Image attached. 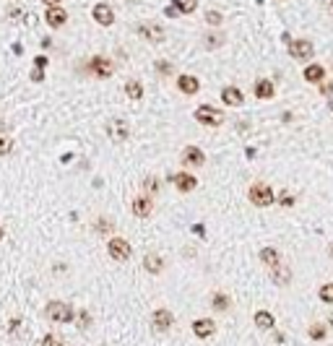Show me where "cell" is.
I'll use <instances>...</instances> for the list:
<instances>
[{"mask_svg":"<svg viewBox=\"0 0 333 346\" xmlns=\"http://www.w3.org/2000/svg\"><path fill=\"white\" fill-rule=\"evenodd\" d=\"M143 268H146V273H151V276H159V273H162V268H164V260H162V255H156V253H148L146 258H143Z\"/></svg>","mask_w":333,"mask_h":346,"instance_id":"obj_17","label":"cell"},{"mask_svg":"<svg viewBox=\"0 0 333 346\" xmlns=\"http://www.w3.org/2000/svg\"><path fill=\"white\" fill-rule=\"evenodd\" d=\"M138 34L143 36V39L154 42V44H159V42H164V39H166V29H164L162 24H156V21L141 24V26H138Z\"/></svg>","mask_w":333,"mask_h":346,"instance_id":"obj_7","label":"cell"},{"mask_svg":"<svg viewBox=\"0 0 333 346\" xmlns=\"http://www.w3.org/2000/svg\"><path fill=\"white\" fill-rule=\"evenodd\" d=\"M96 232H112V221L99 219V221H96Z\"/></svg>","mask_w":333,"mask_h":346,"instance_id":"obj_36","label":"cell"},{"mask_svg":"<svg viewBox=\"0 0 333 346\" xmlns=\"http://www.w3.org/2000/svg\"><path fill=\"white\" fill-rule=\"evenodd\" d=\"M169 182H175V187L183 195L193 193L195 187H198V180H195V175H187V172H177V175H169Z\"/></svg>","mask_w":333,"mask_h":346,"instance_id":"obj_8","label":"cell"},{"mask_svg":"<svg viewBox=\"0 0 333 346\" xmlns=\"http://www.w3.org/2000/svg\"><path fill=\"white\" fill-rule=\"evenodd\" d=\"M107 135L115 144H123V141H128V135H130V125H128L123 117H110L107 120Z\"/></svg>","mask_w":333,"mask_h":346,"instance_id":"obj_6","label":"cell"},{"mask_svg":"<svg viewBox=\"0 0 333 346\" xmlns=\"http://www.w3.org/2000/svg\"><path fill=\"white\" fill-rule=\"evenodd\" d=\"M281 203H284V206H292V203H294V198H292V195H289V193H284V198H281Z\"/></svg>","mask_w":333,"mask_h":346,"instance_id":"obj_41","label":"cell"},{"mask_svg":"<svg viewBox=\"0 0 333 346\" xmlns=\"http://www.w3.org/2000/svg\"><path fill=\"white\" fill-rule=\"evenodd\" d=\"M5 127H8V125H5L3 120H0V133H5Z\"/></svg>","mask_w":333,"mask_h":346,"instance_id":"obj_42","label":"cell"},{"mask_svg":"<svg viewBox=\"0 0 333 346\" xmlns=\"http://www.w3.org/2000/svg\"><path fill=\"white\" fill-rule=\"evenodd\" d=\"M44 318L52 323H71L73 320V307L68 302H60V299H52V302L44 307Z\"/></svg>","mask_w":333,"mask_h":346,"instance_id":"obj_2","label":"cell"},{"mask_svg":"<svg viewBox=\"0 0 333 346\" xmlns=\"http://www.w3.org/2000/svg\"><path fill=\"white\" fill-rule=\"evenodd\" d=\"M177 89H180L183 94L193 96V94H198L201 84H198V78H195V76H187V73H183V76L177 78Z\"/></svg>","mask_w":333,"mask_h":346,"instance_id":"obj_16","label":"cell"},{"mask_svg":"<svg viewBox=\"0 0 333 346\" xmlns=\"http://www.w3.org/2000/svg\"><path fill=\"white\" fill-rule=\"evenodd\" d=\"M320 94H325V96L333 94V84H320Z\"/></svg>","mask_w":333,"mask_h":346,"instance_id":"obj_38","label":"cell"},{"mask_svg":"<svg viewBox=\"0 0 333 346\" xmlns=\"http://www.w3.org/2000/svg\"><path fill=\"white\" fill-rule=\"evenodd\" d=\"M276 91H274V81H268V78H258L255 81V96L258 99H271Z\"/></svg>","mask_w":333,"mask_h":346,"instance_id":"obj_20","label":"cell"},{"mask_svg":"<svg viewBox=\"0 0 333 346\" xmlns=\"http://www.w3.org/2000/svg\"><path fill=\"white\" fill-rule=\"evenodd\" d=\"M193 333L198 336V338H208V336H214L216 333V323L214 320H208V318H198L193 323Z\"/></svg>","mask_w":333,"mask_h":346,"instance_id":"obj_14","label":"cell"},{"mask_svg":"<svg viewBox=\"0 0 333 346\" xmlns=\"http://www.w3.org/2000/svg\"><path fill=\"white\" fill-rule=\"evenodd\" d=\"M154 68H156L159 76H172V63H166V60H156Z\"/></svg>","mask_w":333,"mask_h":346,"instance_id":"obj_32","label":"cell"},{"mask_svg":"<svg viewBox=\"0 0 333 346\" xmlns=\"http://www.w3.org/2000/svg\"><path fill=\"white\" fill-rule=\"evenodd\" d=\"M180 162H183L185 167H203V164H206V154H203L198 146H185L183 154H180Z\"/></svg>","mask_w":333,"mask_h":346,"instance_id":"obj_9","label":"cell"},{"mask_svg":"<svg viewBox=\"0 0 333 346\" xmlns=\"http://www.w3.org/2000/svg\"><path fill=\"white\" fill-rule=\"evenodd\" d=\"M94 21L99 26H112V24H115V11H112L107 3L94 5Z\"/></svg>","mask_w":333,"mask_h":346,"instance_id":"obj_13","label":"cell"},{"mask_svg":"<svg viewBox=\"0 0 333 346\" xmlns=\"http://www.w3.org/2000/svg\"><path fill=\"white\" fill-rule=\"evenodd\" d=\"M42 346H63V338H60L57 333H47L42 338Z\"/></svg>","mask_w":333,"mask_h":346,"instance_id":"obj_33","label":"cell"},{"mask_svg":"<svg viewBox=\"0 0 333 346\" xmlns=\"http://www.w3.org/2000/svg\"><path fill=\"white\" fill-rule=\"evenodd\" d=\"M44 78V73H42V68H37V71L32 73V81H42Z\"/></svg>","mask_w":333,"mask_h":346,"instance_id":"obj_40","label":"cell"},{"mask_svg":"<svg viewBox=\"0 0 333 346\" xmlns=\"http://www.w3.org/2000/svg\"><path fill=\"white\" fill-rule=\"evenodd\" d=\"M42 3H44V5H47V8H57V5H60V3H63V0H42Z\"/></svg>","mask_w":333,"mask_h":346,"instance_id":"obj_39","label":"cell"},{"mask_svg":"<svg viewBox=\"0 0 333 346\" xmlns=\"http://www.w3.org/2000/svg\"><path fill=\"white\" fill-rule=\"evenodd\" d=\"M151 326H154V330H159V333H166V330L175 326V315L162 307V310H156L151 315Z\"/></svg>","mask_w":333,"mask_h":346,"instance_id":"obj_11","label":"cell"},{"mask_svg":"<svg viewBox=\"0 0 333 346\" xmlns=\"http://www.w3.org/2000/svg\"><path fill=\"white\" fill-rule=\"evenodd\" d=\"M211 307H214L216 312H226L232 307V299L226 297V294H222V291H216V294L211 297Z\"/></svg>","mask_w":333,"mask_h":346,"instance_id":"obj_25","label":"cell"},{"mask_svg":"<svg viewBox=\"0 0 333 346\" xmlns=\"http://www.w3.org/2000/svg\"><path fill=\"white\" fill-rule=\"evenodd\" d=\"M222 21H224V16H222L219 11H208V13H206V24H208V26L219 29V26H222Z\"/></svg>","mask_w":333,"mask_h":346,"instance_id":"obj_30","label":"cell"},{"mask_svg":"<svg viewBox=\"0 0 333 346\" xmlns=\"http://www.w3.org/2000/svg\"><path fill=\"white\" fill-rule=\"evenodd\" d=\"M86 71L92 73V76H96V78H110L112 73H115V65H112V60H110V57H104V55H94V57L86 63Z\"/></svg>","mask_w":333,"mask_h":346,"instance_id":"obj_3","label":"cell"},{"mask_svg":"<svg viewBox=\"0 0 333 346\" xmlns=\"http://www.w3.org/2000/svg\"><path fill=\"white\" fill-rule=\"evenodd\" d=\"M222 102L229 104V107H240V104L245 102V96H242V91H240L237 86H226L224 91H222Z\"/></svg>","mask_w":333,"mask_h":346,"instance_id":"obj_18","label":"cell"},{"mask_svg":"<svg viewBox=\"0 0 333 346\" xmlns=\"http://www.w3.org/2000/svg\"><path fill=\"white\" fill-rule=\"evenodd\" d=\"M44 18H47V24L52 29H60V26H65V21H68V11L65 8H47V13H44Z\"/></svg>","mask_w":333,"mask_h":346,"instance_id":"obj_15","label":"cell"},{"mask_svg":"<svg viewBox=\"0 0 333 346\" xmlns=\"http://www.w3.org/2000/svg\"><path fill=\"white\" fill-rule=\"evenodd\" d=\"M247 198H250V203H253V206L268 208L271 203L276 200V195H274V190H271V185H266V182H255V185H250Z\"/></svg>","mask_w":333,"mask_h":346,"instance_id":"obj_1","label":"cell"},{"mask_svg":"<svg viewBox=\"0 0 333 346\" xmlns=\"http://www.w3.org/2000/svg\"><path fill=\"white\" fill-rule=\"evenodd\" d=\"M3 237H5V229H3V227H0V239H3Z\"/></svg>","mask_w":333,"mask_h":346,"instance_id":"obj_43","label":"cell"},{"mask_svg":"<svg viewBox=\"0 0 333 346\" xmlns=\"http://www.w3.org/2000/svg\"><path fill=\"white\" fill-rule=\"evenodd\" d=\"M325 5H328V8H333V0H325Z\"/></svg>","mask_w":333,"mask_h":346,"instance_id":"obj_44","label":"cell"},{"mask_svg":"<svg viewBox=\"0 0 333 346\" xmlns=\"http://www.w3.org/2000/svg\"><path fill=\"white\" fill-rule=\"evenodd\" d=\"M107 253H110V258H112V260L123 263V260L130 258L133 247H130V242H128V239H123V237H112L110 242H107Z\"/></svg>","mask_w":333,"mask_h":346,"instance_id":"obj_5","label":"cell"},{"mask_svg":"<svg viewBox=\"0 0 333 346\" xmlns=\"http://www.w3.org/2000/svg\"><path fill=\"white\" fill-rule=\"evenodd\" d=\"M317 294H320V299H323L325 305H333V284H323Z\"/></svg>","mask_w":333,"mask_h":346,"instance_id":"obj_31","label":"cell"},{"mask_svg":"<svg viewBox=\"0 0 333 346\" xmlns=\"http://www.w3.org/2000/svg\"><path fill=\"white\" fill-rule=\"evenodd\" d=\"M307 333H310V338H313V341H323V338L328 336V328H325L323 323H313V326L307 328Z\"/></svg>","mask_w":333,"mask_h":346,"instance_id":"obj_28","label":"cell"},{"mask_svg":"<svg viewBox=\"0 0 333 346\" xmlns=\"http://www.w3.org/2000/svg\"><path fill=\"white\" fill-rule=\"evenodd\" d=\"M271 279H274V284H278V287H286V284L292 281V271L286 266H276V268H271Z\"/></svg>","mask_w":333,"mask_h":346,"instance_id":"obj_21","label":"cell"},{"mask_svg":"<svg viewBox=\"0 0 333 346\" xmlns=\"http://www.w3.org/2000/svg\"><path fill=\"white\" fill-rule=\"evenodd\" d=\"M255 326H258L260 330H271L276 326V320H274V315H271L268 310H258V312H255Z\"/></svg>","mask_w":333,"mask_h":346,"instance_id":"obj_24","label":"cell"},{"mask_svg":"<svg viewBox=\"0 0 333 346\" xmlns=\"http://www.w3.org/2000/svg\"><path fill=\"white\" fill-rule=\"evenodd\" d=\"M331 258H333V245H331Z\"/></svg>","mask_w":333,"mask_h":346,"instance_id":"obj_45","label":"cell"},{"mask_svg":"<svg viewBox=\"0 0 333 346\" xmlns=\"http://www.w3.org/2000/svg\"><path fill=\"white\" fill-rule=\"evenodd\" d=\"M151 211H154V200H151V195H135L133 198V216H138V219H148Z\"/></svg>","mask_w":333,"mask_h":346,"instance_id":"obj_12","label":"cell"},{"mask_svg":"<svg viewBox=\"0 0 333 346\" xmlns=\"http://www.w3.org/2000/svg\"><path fill=\"white\" fill-rule=\"evenodd\" d=\"M78 328L83 330V328H92V315H89L86 310H81V315H78Z\"/></svg>","mask_w":333,"mask_h":346,"instance_id":"obj_35","label":"cell"},{"mask_svg":"<svg viewBox=\"0 0 333 346\" xmlns=\"http://www.w3.org/2000/svg\"><path fill=\"white\" fill-rule=\"evenodd\" d=\"M323 78H325V68L323 65H307V71H305V81H310V84H323Z\"/></svg>","mask_w":333,"mask_h":346,"instance_id":"obj_22","label":"cell"},{"mask_svg":"<svg viewBox=\"0 0 333 346\" xmlns=\"http://www.w3.org/2000/svg\"><path fill=\"white\" fill-rule=\"evenodd\" d=\"M260 263H263V266H268V268L281 266V253H278L276 247H263V250H260Z\"/></svg>","mask_w":333,"mask_h":346,"instance_id":"obj_19","label":"cell"},{"mask_svg":"<svg viewBox=\"0 0 333 346\" xmlns=\"http://www.w3.org/2000/svg\"><path fill=\"white\" fill-rule=\"evenodd\" d=\"M34 65H37V68H47V57H44V55H37V57H34Z\"/></svg>","mask_w":333,"mask_h":346,"instance_id":"obj_37","label":"cell"},{"mask_svg":"<svg viewBox=\"0 0 333 346\" xmlns=\"http://www.w3.org/2000/svg\"><path fill=\"white\" fill-rule=\"evenodd\" d=\"M195 5H198V0H172V8L177 13H193Z\"/></svg>","mask_w":333,"mask_h":346,"instance_id":"obj_27","label":"cell"},{"mask_svg":"<svg viewBox=\"0 0 333 346\" xmlns=\"http://www.w3.org/2000/svg\"><path fill=\"white\" fill-rule=\"evenodd\" d=\"M289 55L294 60H310V57L315 55L313 42H310V39H294V42H289Z\"/></svg>","mask_w":333,"mask_h":346,"instance_id":"obj_10","label":"cell"},{"mask_svg":"<svg viewBox=\"0 0 333 346\" xmlns=\"http://www.w3.org/2000/svg\"><path fill=\"white\" fill-rule=\"evenodd\" d=\"M143 193L151 195V198L159 193V180H156L154 175H146V180H143Z\"/></svg>","mask_w":333,"mask_h":346,"instance_id":"obj_29","label":"cell"},{"mask_svg":"<svg viewBox=\"0 0 333 346\" xmlns=\"http://www.w3.org/2000/svg\"><path fill=\"white\" fill-rule=\"evenodd\" d=\"M125 94H128V99H141L143 96V86H141V81H128L125 84Z\"/></svg>","mask_w":333,"mask_h":346,"instance_id":"obj_26","label":"cell"},{"mask_svg":"<svg viewBox=\"0 0 333 346\" xmlns=\"http://www.w3.org/2000/svg\"><path fill=\"white\" fill-rule=\"evenodd\" d=\"M11 148H13V141H11V138H5V135H0V156L11 154Z\"/></svg>","mask_w":333,"mask_h":346,"instance_id":"obj_34","label":"cell"},{"mask_svg":"<svg viewBox=\"0 0 333 346\" xmlns=\"http://www.w3.org/2000/svg\"><path fill=\"white\" fill-rule=\"evenodd\" d=\"M195 120H198L201 125L219 127V125L224 123V112H219L216 107H211V104H201V107L195 109Z\"/></svg>","mask_w":333,"mask_h":346,"instance_id":"obj_4","label":"cell"},{"mask_svg":"<svg viewBox=\"0 0 333 346\" xmlns=\"http://www.w3.org/2000/svg\"><path fill=\"white\" fill-rule=\"evenodd\" d=\"M224 44V34L219 32V29H214V32H208L206 36H203V47L206 50H219Z\"/></svg>","mask_w":333,"mask_h":346,"instance_id":"obj_23","label":"cell"}]
</instances>
